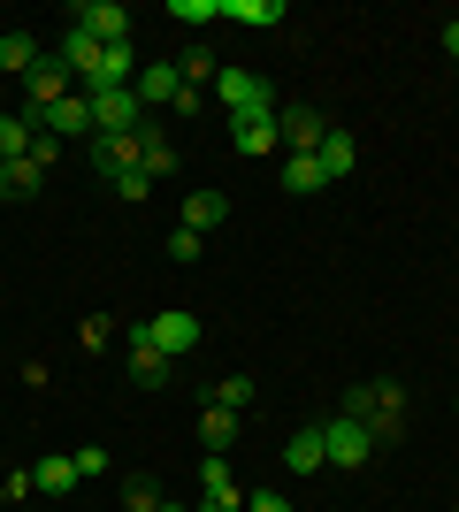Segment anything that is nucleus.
I'll return each instance as SVG.
<instances>
[{
    "instance_id": "nucleus-1",
    "label": "nucleus",
    "mask_w": 459,
    "mask_h": 512,
    "mask_svg": "<svg viewBox=\"0 0 459 512\" xmlns=\"http://www.w3.org/2000/svg\"><path fill=\"white\" fill-rule=\"evenodd\" d=\"M345 413H352L360 428H368L375 444H398V428H406V390H398L391 375H375V383L345 390Z\"/></svg>"
},
{
    "instance_id": "nucleus-2",
    "label": "nucleus",
    "mask_w": 459,
    "mask_h": 512,
    "mask_svg": "<svg viewBox=\"0 0 459 512\" xmlns=\"http://www.w3.org/2000/svg\"><path fill=\"white\" fill-rule=\"evenodd\" d=\"M215 100H222V115H276V107H284L261 69H238V62L215 69Z\"/></svg>"
},
{
    "instance_id": "nucleus-3",
    "label": "nucleus",
    "mask_w": 459,
    "mask_h": 512,
    "mask_svg": "<svg viewBox=\"0 0 459 512\" xmlns=\"http://www.w3.org/2000/svg\"><path fill=\"white\" fill-rule=\"evenodd\" d=\"M92 100V138H131V130H146V107H138L131 85H100L85 92Z\"/></svg>"
},
{
    "instance_id": "nucleus-4",
    "label": "nucleus",
    "mask_w": 459,
    "mask_h": 512,
    "mask_svg": "<svg viewBox=\"0 0 459 512\" xmlns=\"http://www.w3.org/2000/svg\"><path fill=\"white\" fill-rule=\"evenodd\" d=\"M322 444H329V467H345V474H360V467H368V459H375V451H383V444H375V436H368V428L352 421V413H337V421H322Z\"/></svg>"
},
{
    "instance_id": "nucleus-5",
    "label": "nucleus",
    "mask_w": 459,
    "mask_h": 512,
    "mask_svg": "<svg viewBox=\"0 0 459 512\" xmlns=\"http://www.w3.org/2000/svg\"><path fill=\"white\" fill-rule=\"evenodd\" d=\"M146 337H153V352H161V360H184V352H199V337H207V329H199V314L169 306V314L146 321Z\"/></svg>"
},
{
    "instance_id": "nucleus-6",
    "label": "nucleus",
    "mask_w": 459,
    "mask_h": 512,
    "mask_svg": "<svg viewBox=\"0 0 459 512\" xmlns=\"http://www.w3.org/2000/svg\"><path fill=\"white\" fill-rule=\"evenodd\" d=\"M69 23H77V31H92L100 46H123V39H131V8H123V0H77V8H69Z\"/></svg>"
},
{
    "instance_id": "nucleus-7",
    "label": "nucleus",
    "mask_w": 459,
    "mask_h": 512,
    "mask_svg": "<svg viewBox=\"0 0 459 512\" xmlns=\"http://www.w3.org/2000/svg\"><path fill=\"white\" fill-rule=\"evenodd\" d=\"M100 54H108V46L92 39V31H77V23H62V39H54V62H62L69 77H77V92H85L92 77H100Z\"/></svg>"
},
{
    "instance_id": "nucleus-8",
    "label": "nucleus",
    "mask_w": 459,
    "mask_h": 512,
    "mask_svg": "<svg viewBox=\"0 0 459 512\" xmlns=\"http://www.w3.org/2000/svg\"><path fill=\"white\" fill-rule=\"evenodd\" d=\"M192 512H245V490L230 482V459H215V451L199 459V505Z\"/></svg>"
},
{
    "instance_id": "nucleus-9",
    "label": "nucleus",
    "mask_w": 459,
    "mask_h": 512,
    "mask_svg": "<svg viewBox=\"0 0 459 512\" xmlns=\"http://www.w3.org/2000/svg\"><path fill=\"white\" fill-rule=\"evenodd\" d=\"M276 138H284V153H314L329 138V123L306 100H284V107H276Z\"/></svg>"
},
{
    "instance_id": "nucleus-10",
    "label": "nucleus",
    "mask_w": 459,
    "mask_h": 512,
    "mask_svg": "<svg viewBox=\"0 0 459 512\" xmlns=\"http://www.w3.org/2000/svg\"><path fill=\"white\" fill-rule=\"evenodd\" d=\"M123 360H131V383H146V390H161V383H169V367H176V360H161V352H153L146 321H138V329H123Z\"/></svg>"
},
{
    "instance_id": "nucleus-11",
    "label": "nucleus",
    "mask_w": 459,
    "mask_h": 512,
    "mask_svg": "<svg viewBox=\"0 0 459 512\" xmlns=\"http://www.w3.org/2000/svg\"><path fill=\"white\" fill-rule=\"evenodd\" d=\"M39 130L54 138V146H69V138H85V146H92V100H85V92H69L62 107H46Z\"/></svg>"
},
{
    "instance_id": "nucleus-12",
    "label": "nucleus",
    "mask_w": 459,
    "mask_h": 512,
    "mask_svg": "<svg viewBox=\"0 0 459 512\" xmlns=\"http://www.w3.org/2000/svg\"><path fill=\"white\" fill-rule=\"evenodd\" d=\"M131 92H138V107H176V92H184V69L176 62H146L131 77Z\"/></svg>"
},
{
    "instance_id": "nucleus-13",
    "label": "nucleus",
    "mask_w": 459,
    "mask_h": 512,
    "mask_svg": "<svg viewBox=\"0 0 459 512\" xmlns=\"http://www.w3.org/2000/svg\"><path fill=\"white\" fill-rule=\"evenodd\" d=\"M230 146H238L245 161L276 153V146H284V138H276V115H230Z\"/></svg>"
},
{
    "instance_id": "nucleus-14",
    "label": "nucleus",
    "mask_w": 459,
    "mask_h": 512,
    "mask_svg": "<svg viewBox=\"0 0 459 512\" xmlns=\"http://www.w3.org/2000/svg\"><path fill=\"white\" fill-rule=\"evenodd\" d=\"M39 184H46V161H39V153L0 161V199H39Z\"/></svg>"
},
{
    "instance_id": "nucleus-15",
    "label": "nucleus",
    "mask_w": 459,
    "mask_h": 512,
    "mask_svg": "<svg viewBox=\"0 0 459 512\" xmlns=\"http://www.w3.org/2000/svg\"><path fill=\"white\" fill-rule=\"evenodd\" d=\"M39 62H46V46L31 39V31H0V69H8L16 85H23V77H31Z\"/></svg>"
},
{
    "instance_id": "nucleus-16",
    "label": "nucleus",
    "mask_w": 459,
    "mask_h": 512,
    "mask_svg": "<svg viewBox=\"0 0 459 512\" xmlns=\"http://www.w3.org/2000/svg\"><path fill=\"white\" fill-rule=\"evenodd\" d=\"M31 490L39 497H69L77 490V459H69V451H46L39 467H31Z\"/></svg>"
},
{
    "instance_id": "nucleus-17",
    "label": "nucleus",
    "mask_w": 459,
    "mask_h": 512,
    "mask_svg": "<svg viewBox=\"0 0 459 512\" xmlns=\"http://www.w3.org/2000/svg\"><path fill=\"white\" fill-rule=\"evenodd\" d=\"M314 161H322V176H329V184H345V176H352V161H360L352 130H337V123H329V138L314 146Z\"/></svg>"
},
{
    "instance_id": "nucleus-18",
    "label": "nucleus",
    "mask_w": 459,
    "mask_h": 512,
    "mask_svg": "<svg viewBox=\"0 0 459 512\" xmlns=\"http://www.w3.org/2000/svg\"><path fill=\"white\" fill-rule=\"evenodd\" d=\"M284 467H291V474H322V467H329L322 428H299V436H291V444H284Z\"/></svg>"
},
{
    "instance_id": "nucleus-19",
    "label": "nucleus",
    "mask_w": 459,
    "mask_h": 512,
    "mask_svg": "<svg viewBox=\"0 0 459 512\" xmlns=\"http://www.w3.org/2000/svg\"><path fill=\"white\" fill-rule=\"evenodd\" d=\"M291 8L284 0H222V23H253V31H276Z\"/></svg>"
},
{
    "instance_id": "nucleus-20",
    "label": "nucleus",
    "mask_w": 459,
    "mask_h": 512,
    "mask_svg": "<svg viewBox=\"0 0 459 512\" xmlns=\"http://www.w3.org/2000/svg\"><path fill=\"white\" fill-rule=\"evenodd\" d=\"M238 421H245V413H230V406H207V413H199V444H207V451L222 459V451L238 444Z\"/></svg>"
},
{
    "instance_id": "nucleus-21",
    "label": "nucleus",
    "mask_w": 459,
    "mask_h": 512,
    "mask_svg": "<svg viewBox=\"0 0 459 512\" xmlns=\"http://www.w3.org/2000/svg\"><path fill=\"white\" fill-rule=\"evenodd\" d=\"M284 192H291V199L329 192V176H322V161H314V153H284Z\"/></svg>"
},
{
    "instance_id": "nucleus-22",
    "label": "nucleus",
    "mask_w": 459,
    "mask_h": 512,
    "mask_svg": "<svg viewBox=\"0 0 459 512\" xmlns=\"http://www.w3.org/2000/svg\"><path fill=\"white\" fill-rule=\"evenodd\" d=\"M222 222H230V199H222V192H192V199H184V230L207 237V230H222Z\"/></svg>"
},
{
    "instance_id": "nucleus-23",
    "label": "nucleus",
    "mask_w": 459,
    "mask_h": 512,
    "mask_svg": "<svg viewBox=\"0 0 459 512\" xmlns=\"http://www.w3.org/2000/svg\"><path fill=\"white\" fill-rule=\"evenodd\" d=\"M138 146H146V153H138V169H146L153 176V184H161V176H176V146H169V138H161V130H138Z\"/></svg>"
},
{
    "instance_id": "nucleus-24",
    "label": "nucleus",
    "mask_w": 459,
    "mask_h": 512,
    "mask_svg": "<svg viewBox=\"0 0 459 512\" xmlns=\"http://www.w3.org/2000/svg\"><path fill=\"white\" fill-rule=\"evenodd\" d=\"M31 146H39V130L23 123V115H0V161H23Z\"/></svg>"
},
{
    "instance_id": "nucleus-25",
    "label": "nucleus",
    "mask_w": 459,
    "mask_h": 512,
    "mask_svg": "<svg viewBox=\"0 0 459 512\" xmlns=\"http://www.w3.org/2000/svg\"><path fill=\"white\" fill-rule=\"evenodd\" d=\"M207 406H230V413H245V406H253V375H222V383L207 390Z\"/></svg>"
},
{
    "instance_id": "nucleus-26",
    "label": "nucleus",
    "mask_w": 459,
    "mask_h": 512,
    "mask_svg": "<svg viewBox=\"0 0 459 512\" xmlns=\"http://www.w3.org/2000/svg\"><path fill=\"white\" fill-rule=\"evenodd\" d=\"M115 337H123V321H108V314H85V321H77V344H85V352H108Z\"/></svg>"
},
{
    "instance_id": "nucleus-27",
    "label": "nucleus",
    "mask_w": 459,
    "mask_h": 512,
    "mask_svg": "<svg viewBox=\"0 0 459 512\" xmlns=\"http://www.w3.org/2000/svg\"><path fill=\"white\" fill-rule=\"evenodd\" d=\"M123 512H161V482L131 474V490H123Z\"/></svg>"
},
{
    "instance_id": "nucleus-28",
    "label": "nucleus",
    "mask_w": 459,
    "mask_h": 512,
    "mask_svg": "<svg viewBox=\"0 0 459 512\" xmlns=\"http://www.w3.org/2000/svg\"><path fill=\"white\" fill-rule=\"evenodd\" d=\"M169 16H176V23H215L222 0H169Z\"/></svg>"
},
{
    "instance_id": "nucleus-29",
    "label": "nucleus",
    "mask_w": 459,
    "mask_h": 512,
    "mask_svg": "<svg viewBox=\"0 0 459 512\" xmlns=\"http://www.w3.org/2000/svg\"><path fill=\"white\" fill-rule=\"evenodd\" d=\"M199 245H207V237H199V230H184V222H176V230H169V260H184V268H192V260H199Z\"/></svg>"
},
{
    "instance_id": "nucleus-30",
    "label": "nucleus",
    "mask_w": 459,
    "mask_h": 512,
    "mask_svg": "<svg viewBox=\"0 0 459 512\" xmlns=\"http://www.w3.org/2000/svg\"><path fill=\"white\" fill-rule=\"evenodd\" d=\"M176 69H184V85H192V77H215V54H207V46H192V54H184V62H176Z\"/></svg>"
},
{
    "instance_id": "nucleus-31",
    "label": "nucleus",
    "mask_w": 459,
    "mask_h": 512,
    "mask_svg": "<svg viewBox=\"0 0 459 512\" xmlns=\"http://www.w3.org/2000/svg\"><path fill=\"white\" fill-rule=\"evenodd\" d=\"M0 497H8V505H31V497H39V490H31V467L8 474V482H0Z\"/></svg>"
},
{
    "instance_id": "nucleus-32",
    "label": "nucleus",
    "mask_w": 459,
    "mask_h": 512,
    "mask_svg": "<svg viewBox=\"0 0 459 512\" xmlns=\"http://www.w3.org/2000/svg\"><path fill=\"white\" fill-rule=\"evenodd\" d=\"M146 192H153L146 169H123V176H115V199H146Z\"/></svg>"
},
{
    "instance_id": "nucleus-33",
    "label": "nucleus",
    "mask_w": 459,
    "mask_h": 512,
    "mask_svg": "<svg viewBox=\"0 0 459 512\" xmlns=\"http://www.w3.org/2000/svg\"><path fill=\"white\" fill-rule=\"evenodd\" d=\"M69 459H77V482H92V474L108 467V451H100V444H85V451H69Z\"/></svg>"
},
{
    "instance_id": "nucleus-34",
    "label": "nucleus",
    "mask_w": 459,
    "mask_h": 512,
    "mask_svg": "<svg viewBox=\"0 0 459 512\" xmlns=\"http://www.w3.org/2000/svg\"><path fill=\"white\" fill-rule=\"evenodd\" d=\"M245 512H291V497L284 490H253V497H245Z\"/></svg>"
},
{
    "instance_id": "nucleus-35",
    "label": "nucleus",
    "mask_w": 459,
    "mask_h": 512,
    "mask_svg": "<svg viewBox=\"0 0 459 512\" xmlns=\"http://www.w3.org/2000/svg\"><path fill=\"white\" fill-rule=\"evenodd\" d=\"M444 54H452V69H459V23H444Z\"/></svg>"
},
{
    "instance_id": "nucleus-36",
    "label": "nucleus",
    "mask_w": 459,
    "mask_h": 512,
    "mask_svg": "<svg viewBox=\"0 0 459 512\" xmlns=\"http://www.w3.org/2000/svg\"><path fill=\"white\" fill-rule=\"evenodd\" d=\"M161 512H192V505H169V497H161Z\"/></svg>"
},
{
    "instance_id": "nucleus-37",
    "label": "nucleus",
    "mask_w": 459,
    "mask_h": 512,
    "mask_svg": "<svg viewBox=\"0 0 459 512\" xmlns=\"http://www.w3.org/2000/svg\"><path fill=\"white\" fill-rule=\"evenodd\" d=\"M452 413H459V398H452Z\"/></svg>"
}]
</instances>
